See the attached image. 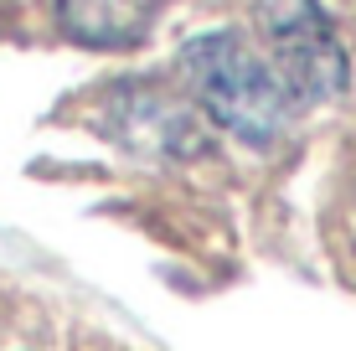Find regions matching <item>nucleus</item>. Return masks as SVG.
<instances>
[{"instance_id": "nucleus-3", "label": "nucleus", "mask_w": 356, "mask_h": 351, "mask_svg": "<svg viewBox=\"0 0 356 351\" xmlns=\"http://www.w3.org/2000/svg\"><path fill=\"white\" fill-rule=\"evenodd\" d=\"M93 119L124 150H145V155H202L207 150V129L196 119V108L186 99H176L170 88H155V83H114L104 93V104L93 108Z\"/></svg>"}, {"instance_id": "nucleus-2", "label": "nucleus", "mask_w": 356, "mask_h": 351, "mask_svg": "<svg viewBox=\"0 0 356 351\" xmlns=\"http://www.w3.org/2000/svg\"><path fill=\"white\" fill-rule=\"evenodd\" d=\"M259 36L268 42V67L279 72L294 108L330 104L351 83V57L321 0H253Z\"/></svg>"}, {"instance_id": "nucleus-4", "label": "nucleus", "mask_w": 356, "mask_h": 351, "mask_svg": "<svg viewBox=\"0 0 356 351\" xmlns=\"http://www.w3.org/2000/svg\"><path fill=\"white\" fill-rule=\"evenodd\" d=\"M161 0H57V31L93 52H124L150 36Z\"/></svg>"}, {"instance_id": "nucleus-1", "label": "nucleus", "mask_w": 356, "mask_h": 351, "mask_svg": "<svg viewBox=\"0 0 356 351\" xmlns=\"http://www.w3.org/2000/svg\"><path fill=\"white\" fill-rule=\"evenodd\" d=\"M181 78H186L196 108L207 124L227 129L232 140L274 145L289 129L294 99L284 93L279 72L268 67V57L253 52V42L243 31H202L181 47Z\"/></svg>"}]
</instances>
